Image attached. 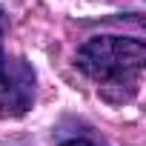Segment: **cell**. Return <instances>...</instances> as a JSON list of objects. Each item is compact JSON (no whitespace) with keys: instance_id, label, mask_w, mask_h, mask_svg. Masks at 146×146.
<instances>
[{"instance_id":"6da1fadb","label":"cell","mask_w":146,"mask_h":146,"mask_svg":"<svg viewBox=\"0 0 146 146\" xmlns=\"http://www.w3.org/2000/svg\"><path fill=\"white\" fill-rule=\"evenodd\" d=\"M146 46L137 37L120 35H100L86 40L78 54L75 66L89 80H95L109 100H129L143 78Z\"/></svg>"},{"instance_id":"7a4b0ae2","label":"cell","mask_w":146,"mask_h":146,"mask_svg":"<svg viewBox=\"0 0 146 146\" xmlns=\"http://www.w3.org/2000/svg\"><path fill=\"white\" fill-rule=\"evenodd\" d=\"M35 100V72L26 60L6 52V12L0 9V112L23 115Z\"/></svg>"},{"instance_id":"3957f363","label":"cell","mask_w":146,"mask_h":146,"mask_svg":"<svg viewBox=\"0 0 146 146\" xmlns=\"http://www.w3.org/2000/svg\"><path fill=\"white\" fill-rule=\"evenodd\" d=\"M60 146H98V143H92V140H86V137H72V140H63Z\"/></svg>"}]
</instances>
